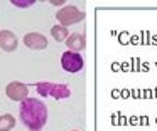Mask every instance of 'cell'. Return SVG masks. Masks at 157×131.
<instances>
[{
  "label": "cell",
  "instance_id": "cell-1",
  "mask_svg": "<svg viewBox=\"0 0 157 131\" xmlns=\"http://www.w3.org/2000/svg\"><path fill=\"white\" fill-rule=\"evenodd\" d=\"M21 121L27 129H42L48 123V106L37 97H27L19 107Z\"/></svg>",
  "mask_w": 157,
  "mask_h": 131
},
{
  "label": "cell",
  "instance_id": "cell-2",
  "mask_svg": "<svg viewBox=\"0 0 157 131\" xmlns=\"http://www.w3.org/2000/svg\"><path fill=\"white\" fill-rule=\"evenodd\" d=\"M86 19L85 10L78 9L76 5H64L63 9H59L56 12V20L59 22V25L63 27H69V25H76V24L83 22Z\"/></svg>",
  "mask_w": 157,
  "mask_h": 131
},
{
  "label": "cell",
  "instance_id": "cell-3",
  "mask_svg": "<svg viewBox=\"0 0 157 131\" xmlns=\"http://www.w3.org/2000/svg\"><path fill=\"white\" fill-rule=\"evenodd\" d=\"M61 67L66 72H79L85 67V57L79 52H73V50H66L61 56Z\"/></svg>",
  "mask_w": 157,
  "mask_h": 131
},
{
  "label": "cell",
  "instance_id": "cell-4",
  "mask_svg": "<svg viewBox=\"0 0 157 131\" xmlns=\"http://www.w3.org/2000/svg\"><path fill=\"white\" fill-rule=\"evenodd\" d=\"M5 96L10 101L22 103L24 99L29 97V87H27V84L21 82V81H12V82H9L7 87H5Z\"/></svg>",
  "mask_w": 157,
  "mask_h": 131
},
{
  "label": "cell",
  "instance_id": "cell-5",
  "mask_svg": "<svg viewBox=\"0 0 157 131\" xmlns=\"http://www.w3.org/2000/svg\"><path fill=\"white\" fill-rule=\"evenodd\" d=\"M24 44L25 47H29L31 50H44L48 47L49 40L44 34L41 32H29L24 35Z\"/></svg>",
  "mask_w": 157,
  "mask_h": 131
},
{
  "label": "cell",
  "instance_id": "cell-6",
  "mask_svg": "<svg viewBox=\"0 0 157 131\" xmlns=\"http://www.w3.org/2000/svg\"><path fill=\"white\" fill-rule=\"evenodd\" d=\"M19 47V39L12 30H0V49L4 52H14Z\"/></svg>",
  "mask_w": 157,
  "mask_h": 131
},
{
  "label": "cell",
  "instance_id": "cell-7",
  "mask_svg": "<svg viewBox=\"0 0 157 131\" xmlns=\"http://www.w3.org/2000/svg\"><path fill=\"white\" fill-rule=\"evenodd\" d=\"M66 45L73 52H81L86 49V37L83 32H73L69 34V37L66 39Z\"/></svg>",
  "mask_w": 157,
  "mask_h": 131
},
{
  "label": "cell",
  "instance_id": "cell-8",
  "mask_svg": "<svg viewBox=\"0 0 157 131\" xmlns=\"http://www.w3.org/2000/svg\"><path fill=\"white\" fill-rule=\"evenodd\" d=\"M71 96V87L68 84H59V82H54L52 84V91H51V97L61 101V99H66V97Z\"/></svg>",
  "mask_w": 157,
  "mask_h": 131
},
{
  "label": "cell",
  "instance_id": "cell-9",
  "mask_svg": "<svg viewBox=\"0 0 157 131\" xmlns=\"http://www.w3.org/2000/svg\"><path fill=\"white\" fill-rule=\"evenodd\" d=\"M51 35L56 42H66V39L69 37V30L68 27H63V25H52L51 27Z\"/></svg>",
  "mask_w": 157,
  "mask_h": 131
},
{
  "label": "cell",
  "instance_id": "cell-10",
  "mask_svg": "<svg viewBox=\"0 0 157 131\" xmlns=\"http://www.w3.org/2000/svg\"><path fill=\"white\" fill-rule=\"evenodd\" d=\"M15 128V118L5 113L0 116V131H12Z\"/></svg>",
  "mask_w": 157,
  "mask_h": 131
},
{
  "label": "cell",
  "instance_id": "cell-11",
  "mask_svg": "<svg viewBox=\"0 0 157 131\" xmlns=\"http://www.w3.org/2000/svg\"><path fill=\"white\" fill-rule=\"evenodd\" d=\"M34 3V0H12V5L19 7V9H27V7H32Z\"/></svg>",
  "mask_w": 157,
  "mask_h": 131
},
{
  "label": "cell",
  "instance_id": "cell-12",
  "mask_svg": "<svg viewBox=\"0 0 157 131\" xmlns=\"http://www.w3.org/2000/svg\"><path fill=\"white\" fill-rule=\"evenodd\" d=\"M51 5H54V7H64L66 5V2H56V0H51Z\"/></svg>",
  "mask_w": 157,
  "mask_h": 131
},
{
  "label": "cell",
  "instance_id": "cell-13",
  "mask_svg": "<svg viewBox=\"0 0 157 131\" xmlns=\"http://www.w3.org/2000/svg\"><path fill=\"white\" fill-rule=\"evenodd\" d=\"M29 131H42V129H29Z\"/></svg>",
  "mask_w": 157,
  "mask_h": 131
},
{
  "label": "cell",
  "instance_id": "cell-14",
  "mask_svg": "<svg viewBox=\"0 0 157 131\" xmlns=\"http://www.w3.org/2000/svg\"><path fill=\"white\" fill-rule=\"evenodd\" d=\"M73 131H79V129H73Z\"/></svg>",
  "mask_w": 157,
  "mask_h": 131
}]
</instances>
